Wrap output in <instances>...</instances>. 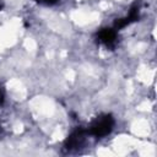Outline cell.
Here are the masks:
<instances>
[{
	"mask_svg": "<svg viewBox=\"0 0 157 157\" xmlns=\"http://www.w3.org/2000/svg\"><path fill=\"white\" fill-rule=\"evenodd\" d=\"M114 128V119L110 114H103L97 117L90 125L87 132L97 139H102L112 132Z\"/></svg>",
	"mask_w": 157,
	"mask_h": 157,
	"instance_id": "1",
	"label": "cell"
},
{
	"mask_svg": "<svg viewBox=\"0 0 157 157\" xmlns=\"http://www.w3.org/2000/svg\"><path fill=\"white\" fill-rule=\"evenodd\" d=\"M83 142H85V131L82 129H77L67 136L64 147L67 152H72L75 150H78L80 147H82Z\"/></svg>",
	"mask_w": 157,
	"mask_h": 157,
	"instance_id": "2",
	"label": "cell"
},
{
	"mask_svg": "<svg viewBox=\"0 0 157 157\" xmlns=\"http://www.w3.org/2000/svg\"><path fill=\"white\" fill-rule=\"evenodd\" d=\"M98 42L105 47H113L117 40V31L114 28H103L97 34Z\"/></svg>",
	"mask_w": 157,
	"mask_h": 157,
	"instance_id": "3",
	"label": "cell"
},
{
	"mask_svg": "<svg viewBox=\"0 0 157 157\" xmlns=\"http://www.w3.org/2000/svg\"><path fill=\"white\" fill-rule=\"evenodd\" d=\"M37 2H40V4H44V5H52V4H55L56 0H36Z\"/></svg>",
	"mask_w": 157,
	"mask_h": 157,
	"instance_id": "4",
	"label": "cell"
},
{
	"mask_svg": "<svg viewBox=\"0 0 157 157\" xmlns=\"http://www.w3.org/2000/svg\"><path fill=\"white\" fill-rule=\"evenodd\" d=\"M2 102H4V91H2V88L0 87V105L2 104Z\"/></svg>",
	"mask_w": 157,
	"mask_h": 157,
	"instance_id": "5",
	"label": "cell"
},
{
	"mask_svg": "<svg viewBox=\"0 0 157 157\" xmlns=\"http://www.w3.org/2000/svg\"><path fill=\"white\" fill-rule=\"evenodd\" d=\"M0 7H1V1H0Z\"/></svg>",
	"mask_w": 157,
	"mask_h": 157,
	"instance_id": "6",
	"label": "cell"
}]
</instances>
